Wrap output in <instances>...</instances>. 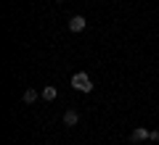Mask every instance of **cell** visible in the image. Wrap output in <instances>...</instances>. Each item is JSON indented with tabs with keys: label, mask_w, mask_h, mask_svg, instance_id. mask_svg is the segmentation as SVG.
<instances>
[{
	"label": "cell",
	"mask_w": 159,
	"mask_h": 145,
	"mask_svg": "<svg viewBox=\"0 0 159 145\" xmlns=\"http://www.w3.org/2000/svg\"><path fill=\"white\" fill-rule=\"evenodd\" d=\"M72 87L80 90V92H90L93 82H90V77H88L85 71H77V74H72Z\"/></svg>",
	"instance_id": "6da1fadb"
},
{
	"label": "cell",
	"mask_w": 159,
	"mask_h": 145,
	"mask_svg": "<svg viewBox=\"0 0 159 145\" xmlns=\"http://www.w3.org/2000/svg\"><path fill=\"white\" fill-rule=\"evenodd\" d=\"M143 140H151V129L146 127H135L130 132V143H143Z\"/></svg>",
	"instance_id": "7a4b0ae2"
},
{
	"label": "cell",
	"mask_w": 159,
	"mask_h": 145,
	"mask_svg": "<svg viewBox=\"0 0 159 145\" xmlns=\"http://www.w3.org/2000/svg\"><path fill=\"white\" fill-rule=\"evenodd\" d=\"M85 27H88L85 16H72L69 19V32H85Z\"/></svg>",
	"instance_id": "3957f363"
},
{
	"label": "cell",
	"mask_w": 159,
	"mask_h": 145,
	"mask_svg": "<svg viewBox=\"0 0 159 145\" xmlns=\"http://www.w3.org/2000/svg\"><path fill=\"white\" fill-rule=\"evenodd\" d=\"M80 124V113L77 111H66L64 113V127H77Z\"/></svg>",
	"instance_id": "277c9868"
},
{
	"label": "cell",
	"mask_w": 159,
	"mask_h": 145,
	"mask_svg": "<svg viewBox=\"0 0 159 145\" xmlns=\"http://www.w3.org/2000/svg\"><path fill=\"white\" fill-rule=\"evenodd\" d=\"M40 95H43V100L51 103V100H56V98H58V90L53 87V84H48V87H43V92H40Z\"/></svg>",
	"instance_id": "5b68a950"
},
{
	"label": "cell",
	"mask_w": 159,
	"mask_h": 145,
	"mask_svg": "<svg viewBox=\"0 0 159 145\" xmlns=\"http://www.w3.org/2000/svg\"><path fill=\"white\" fill-rule=\"evenodd\" d=\"M21 100L27 103V106H29V103H34V100H37V90H24V98H21Z\"/></svg>",
	"instance_id": "8992f818"
},
{
	"label": "cell",
	"mask_w": 159,
	"mask_h": 145,
	"mask_svg": "<svg viewBox=\"0 0 159 145\" xmlns=\"http://www.w3.org/2000/svg\"><path fill=\"white\" fill-rule=\"evenodd\" d=\"M151 140H154V143H159V129H151Z\"/></svg>",
	"instance_id": "52a82bcc"
}]
</instances>
